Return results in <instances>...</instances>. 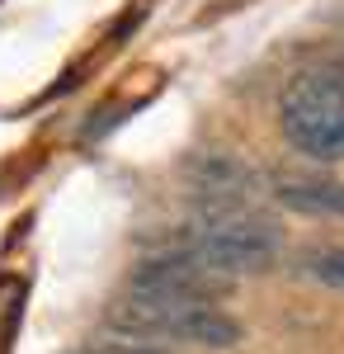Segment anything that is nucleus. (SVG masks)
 Returning <instances> with one entry per match:
<instances>
[{
  "label": "nucleus",
  "mask_w": 344,
  "mask_h": 354,
  "mask_svg": "<svg viewBox=\"0 0 344 354\" xmlns=\"http://www.w3.org/2000/svg\"><path fill=\"white\" fill-rule=\"evenodd\" d=\"M80 354H156V350H146V345H90V350H80Z\"/></svg>",
  "instance_id": "obj_8"
},
{
  "label": "nucleus",
  "mask_w": 344,
  "mask_h": 354,
  "mask_svg": "<svg viewBox=\"0 0 344 354\" xmlns=\"http://www.w3.org/2000/svg\"><path fill=\"white\" fill-rule=\"evenodd\" d=\"M278 128L292 151L312 161H344V62L312 66L283 90Z\"/></svg>",
  "instance_id": "obj_2"
},
{
  "label": "nucleus",
  "mask_w": 344,
  "mask_h": 354,
  "mask_svg": "<svg viewBox=\"0 0 344 354\" xmlns=\"http://www.w3.org/2000/svg\"><path fill=\"white\" fill-rule=\"evenodd\" d=\"M184 175V189L198 208V218H240V213H255L260 203V175L250 165L231 156V151H193L180 161Z\"/></svg>",
  "instance_id": "obj_4"
},
{
  "label": "nucleus",
  "mask_w": 344,
  "mask_h": 354,
  "mask_svg": "<svg viewBox=\"0 0 344 354\" xmlns=\"http://www.w3.org/2000/svg\"><path fill=\"white\" fill-rule=\"evenodd\" d=\"M302 270L344 293V250L340 245H321V250H312V255H302Z\"/></svg>",
  "instance_id": "obj_7"
},
{
  "label": "nucleus",
  "mask_w": 344,
  "mask_h": 354,
  "mask_svg": "<svg viewBox=\"0 0 344 354\" xmlns=\"http://www.w3.org/2000/svg\"><path fill=\"white\" fill-rule=\"evenodd\" d=\"M160 250H175L198 260L203 270L236 279V274H260L278 260L283 232L265 222L260 213H240V218H193L175 236H165Z\"/></svg>",
  "instance_id": "obj_1"
},
{
  "label": "nucleus",
  "mask_w": 344,
  "mask_h": 354,
  "mask_svg": "<svg viewBox=\"0 0 344 354\" xmlns=\"http://www.w3.org/2000/svg\"><path fill=\"white\" fill-rule=\"evenodd\" d=\"M222 293H231V279L203 270L198 260L175 250H156L137 260V270L128 274V298L142 302H217Z\"/></svg>",
  "instance_id": "obj_5"
},
{
  "label": "nucleus",
  "mask_w": 344,
  "mask_h": 354,
  "mask_svg": "<svg viewBox=\"0 0 344 354\" xmlns=\"http://www.w3.org/2000/svg\"><path fill=\"white\" fill-rule=\"evenodd\" d=\"M108 322L133 335V340H193L208 350H227L240 340V322L217 312L212 302H142V298H123Z\"/></svg>",
  "instance_id": "obj_3"
},
{
  "label": "nucleus",
  "mask_w": 344,
  "mask_h": 354,
  "mask_svg": "<svg viewBox=\"0 0 344 354\" xmlns=\"http://www.w3.org/2000/svg\"><path fill=\"white\" fill-rule=\"evenodd\" d=\"M278 198L297 213H344V185H283Z\"/></svg>",
  "instance_id": "obj_6"
}]
</instances>
